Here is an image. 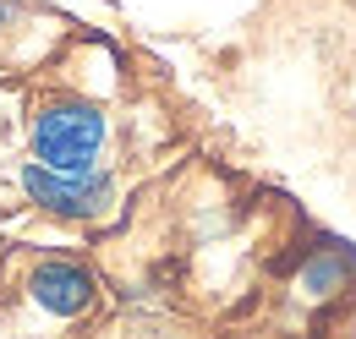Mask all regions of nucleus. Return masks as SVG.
I'll use <instances>...</instances> for the list:
<instances>
[{
    "label": "nucleus",
    "mask_w": 356,
    "mask_h": 339,
    "mask_svg": "<svg viewBox=\"0 0 356 339\" xmlns=\"http://www.w3.org/2000/svg\"><path fill=\"white\" fill-rule=\"evenodd\" d=\"M104 137H110V121L88 99H49L28 126L33 165L44 170H93L104 154Z\"/></svg>",
    "instance_id": "nucleus-1"
},
{
    "label": "nucleus",
    "mask_w": 356,
    "mask_h": 339,
    "mask_svg": "<svg viewBox=\"0 0 356 339\" xmlns=\"http://www.w3.org/2000/svg\"><path fill=\"white\" fill-rule=\"evenodd\" d=\"M17 181H22V192L33 197V208L55 213V219H99V213H110L115 203V175L104 165L93 170H44V165H28L17 170Z\"/></svg>",
    "instance_id": "nucleus-2"
},
{
    "label": "nucleus",
    "mask_w": 356,
    "mask_h": 339,
    "mask_svg": "<svg viewBox=\"0 0 356 339\" xmlns=\"http://www.w3.org/2000/svg\"><path fill=\"white\" fill-rule=\"evenodd\" d=\"M28 296H33L39 312L72 323V317L93 312V301H99V274H93L88 263H77V257H44V263L28 268Z\"/></svg>",
    "instance_id": "nucleus-3"
},
{
    "label": "nucleus",
    "mask_w": 356,
    "mask_h": 339,
    "mask_svg": "<svg viewBox=\"0 0 356 339\" xmlns=\"http://www.w3.org/2000/svg\"><path fill=\"white\" fill-rule=\"evenodd\" d=\"M351 268H356V252H346V247H323V252L302 268V290H307V296H334V290L346 285Z\"/></svg>",
    "instance_id": "nucleus-4"
},
{
    "label": "nucleus",
    "mask_w": 356,
    "mask_h": 339,
    "mask_svg": "<svg viewBox=\"0 0 356 339\" xmlns=\"http://www.w3.org/2000/svg\"><path fill=\"white\" fill-rule=\"evenodd\" d=\"M17 17H22V0H0V33H6Z\"/></svg>",
    "instance_id": "nucleus-5"
}]
</instances>
